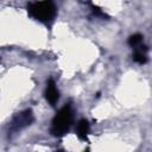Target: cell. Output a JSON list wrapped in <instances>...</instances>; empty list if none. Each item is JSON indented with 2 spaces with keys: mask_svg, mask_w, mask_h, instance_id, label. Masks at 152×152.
I'll return each mask as SVG.
<instances>
[{
  "mask_svg": "<svg viewBox=\"0 0 152 152\" xmlns=\"http://www.w3.org/2000/svg\"><path fill=\"white\" fill-rule=\"evenodd\" d=\"M27 12L33 19L43 24H50L57 14V7L52 1H36L27 5Z\"/></svg>",
  "mask_w": 152,
  "mask_h": 152,
  "instance_id": "cell-1",
  "label": "cell"
},
{
  "mask_svg": "<svg viewBox=\"0 0 152 152\" xmlns=\"http://www.w3.org/2000/svg\"><path fill=\"white\" fill-rule=\"evenodd\" d=\"M72 116H74V114H72V108H71L70 103L62 107L59 109V112L55 115V118L52 119L51 128H50L51 134L55 137L64 135L71 127Z\"/></svg>",
  "mask_w": 152,
  "mask_h": 152,
  "instance_id": "cell-2",
  "label": "cell"
},
{
  "mask_svg": "<svg viewBox=\"0 0 152 152\" xmlns=\"http://www.w3.org/2000/svg\"><path fill=\"white\" fill-rule=\"evenodd\" d=\"M32 121H33V114H32L31 109H26V110H24V112H21L19 114H17L13 118L8 132L15 133V132H18V131L30 126Z\"/></svg>",
  "mask_w": 152,
  "mask_h": 152,
  "instance_id": "cell-3",
  "label": "cell"
},
{
  "mask_svg": "<svg viewBox=\"0 0 152 152\" xmlns=\"http://www.w3.org/2000/svg\"><path fill=\"white\" fill-rule=\"evenodd\" d=\"M45 97L46 101L51 104L55 106L59 99V91L57 89V86L52 78H49L46 81V88H45Z\"/></svg>",
  "mask_w": 152,
  "mask_h": 152,
  "instance_id": "cell-4",
  "label": "cell"
},
{
  "mask_svg": "<svg viewBox=\"0 0 152 152\" xmlns=\"http://www.w3.org/2000/svg\"><path fill=\"white\" fill-rule=\"evenodd\" d=\"M89 122L88 120L86 119H82L78 121L77 124V127H76V133H77V137L80 139H86L87 135L89 134Z\"/></svg>",
  "mask_w": 152,
  "mask_h": 152,
  "instance_id": "cell-5",
  "label": "cell"
},
{
  "mask_svg": "<svg viewBox=\"0 0 152 152\" xmlns=\"http://www.w3.org/2000/svg\"><path fill=\"white\" fill-rule=\"evenodd\" d=\"M142 36L140 33H134L132 34L129 38H128V44L132 46V48H138L139 45L142 44Z\"/></svg>",
  "mask_w": 152,
  "mask_h": 152,
  "instance_id": "cell-6",
  "label": "cell"
},
{
  "mask_svg": "<svg viewBox=\"0 0 152 152\" xmlns=\"http://www.w3.org/2000/svg\"><path fill=\"white\" fill-rule=\"evenodd\" d=\"M59 152H62V151H59Z\"/></svg>",
  "mask_w": 152,
  "mask_h": 152,
  "instance_id": "cell-7",
  "label": "cell"
}]
</instances>
